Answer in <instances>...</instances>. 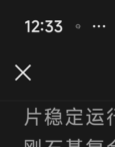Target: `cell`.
<instances>
[{"mask_svg": "<svg viewBox=\"0 0 115 147\" xmlns=\"http://www.w3.org/2000/svg\"><path fill=\"white\" fill-rule=\"evenodd\" d=\"M68 147H80V144H69Z\"/></svg>", "mask_w": 115, "mask_h": 147, "instance_id": "obj_12", "label": "cell"}, {"mask_svg": "<svg viewBox=\"0 0 115 147\" xmlns=\"http://www.w3.org/2000/svg\"><path fill=\"white\" fill-rule=\"evenodd\" d=\"M26 23H27V26H28L27 30H28V32H30V24H29V23H30V20H27V21H26Z\"/></svg>", "mask_w": 115, "mask_h": 147, "instance_id": "obj_11", "label": "cell"}, {"mask_svg": "<svg viewBox=\"0 0 115 147\" xmlns=\"http://www.w3.org/2000/svg\"><path fill=\"white\" fill-rule=\"evenodd\" d=\"M44 22H45V23H47V25H48V24H51V23L53 22V20H45Z\"/></svg>", "mask_w": 115, "mask_h": 147, "instance_id": "obj_15", "label": "cell"}, {"mask_svg": "<svg viewBox=\"0 0 115 147\" xmlns=\"http://www.w3.org/2000/svg\"><path fill=\"white\" fill-rule=\"evenodd\" d=\"M89 142H90V143H101V144H102L103 140H94V139H90V140H89Z\"/></svg>", "mask_w": 115, "mask_h": 147, "instance_id": "obj_7", "label": "cell"}, {"mask_svg": "<svg viewBox=\"0 0 115 147\" xmlns=\"http://www.w3.org/2000/svg\"><path fill=\"white\" fill-rule=\"evenodd\" d=\"M37 147H41V139H38V141H36Z\"/></svg>", "mask_w": 115, "mask_h": 147, "instance_id": "obj_14", "label": "cell"}, {"mask_svg": "<svg viewBox=\"0 0 115 147\" xmlns=\"http://www.w3.org/2000/svg\"><path fill=\"white\" fill-rule=\"evenodd\" d=\"M53 147H60V146H53Z\"/></svg>", "mask_w": 115, "mask_h": 147, "instance_id": "obj_19", "label": "cell"}, {"mask_svg": "<svg viewBox=\"0 0 115 147\" xmlns=\"http://www.w3.org/2000/svg\"><path fill=\"white\" fill-rule=\"evenodd\" d=\"M91 125H104V122H91Z\"/></svg>", "mask_w": 115, "mask_h": 147, "instance_id": "obj_10", "label": "cell"}, {"mask_svg": "<svg viewBox=\"0 0 115 147\" xmlns=\"http://www.w3.org/2000/svg\"><path fill=\"white\" fill-rule=\"evenodd\" d=\"M45 122H46L47 125H50L51 124V119L49 116H46V119H45Z\"/></svg>", "mask_w": 115, "mask_h": 147, "instance_id": "obj_8", "label": "cell"}, {"mask_svg": "<svg viewBox=\"0 0 115 147\" xmlns=\"http://www.w3.org/2000/svg\"><path fill=\"white\" fill-rule=\"evenodd\" d=\"M51 123H52L53 125H59L62 123V121L58 120V119H51Z\"/></svg>", "mask_w": 115, "mask_h": 147, "instance_id": "obj_5", "label": "cell"}, {"mask_svg": "<svg viewBox=\"0 0 115 147\" xmlns=\"http://www.w3.org/2000/svg\"><path fill=\"white\" fill-rule=\"evenodd\" d=\"M107 147H115V140L113 141L112 143H110V144L107 145Z\"/></svg>", "mask_w": 115, "mask_h": 147, "instance_id": "obj_13", "label": "cell"}, {"mask_svg": "<svg viewBox=\"0 0 115 147\" xmlns=\"http://www.w3.org/2000/svg\"><path fill=\"white\" fill-rule=\"evenodd\" d=\"M112 111H113V108H110V110H109V111H108V112H107V113H108V114L110 115V114H111V112H112Z\"/></svg>", "mask_w": 115, "mask_h": 147, "instance_id": "obj_17", "label": "cell"}, {"mask_svg": "<svg viewBox=\"0 0 115 147\" xmlns=\"http://www.w3.org/2000/svg\"><path fill=\"white\" fill-rule=\"evenodd\" d=\"M92 111L93 113H98V112H102L103 113V109H92Z\"/></svg>", "mask_w": 115, "mask_h": 147, "instance_id": "obj_9", "label": "cell"}, {"mask_svg": "<svg viewBox=\"0 0 115 147\" xmlns=\"http://www.w3.org/2000/svg\"><path fill=\"white\" fill-rule=\"evenodd\" d=\"M54 22H55V23H58V24H60V23L62 22V21H61V20H55Z\"/></svg>", "mask_w": 115, "mask_h": 147, "instance_id": "obj_16", "label": "cell"}, {"mask_svg": "<svg viewBox=\"0 0 115 147\" xmlns=\"http://www.w3.org/2000/svg\"><path fill=\"white\" fill-rule=\"evenodd\" d=\"M80 26H81L80 24H76V27H77V28H80Z\"/></svg>", "mask_w": 115, "mask_h": 147, "instance_id": "obj_18", "label": "cell"}, {"mask_svg": "<svg viewBox=\"0 0 115 147\" xmlns=\"http://www.w3.org/2000/svg\"><path fill=\"white\" fill-rule=\"evenodd\" d=\"M66 142L68 144H80L82 142V140L81 139H68Z\"/></svg>", "mask_w": 115, "mask_h": 147, "instance_id": "obj_1", "label": "cell"}, {"mask_svg": "<svg viewBox=\"0 0 115 147\" xmlns=\"http://www.w3.org/2000/svg\"><path fill=\"white\" fill-rule=\"evenodd\" d=\"M60 113V110L59 109H56V108H53L52 111H51V113L49 115H54V114H59ZM46 116H48V115H46Z\"/></svg>", "mask_w": 115, "mask_h": 147, "instance_id": "obj_6", "label": "cell"}, {"mask_svg": "<svg viewBox=\"0 0 115 147\" xmlns=\"http://www.w3.org/2000/svg\"><path fill=\"white\" fill-rule=\"evenodd\" d=\"M114 110H115V109H114Z\"/></svg>", "mask_w": 115, "mask_h": 147, "instance_id": "obj_20", "label": "cell"}, {"mask_svg": "<svg viewBox=\"0 0 115 147\" xmlns=\"http://www.w3.org/2000/svg\"><path fill=\"white\" fill-rule=\"evenodd\" d=\"M53 30H54V27H53L52 24L46 25V28H45V31H46V32H51V31H53Z\"/></svg>", "mask_w": 115, "mask_h": 147, "instance_id": "obj_3", "label": "cell"}, {"mask_svg": "<svg viewBox=\"0 0 115 147\" xmlns=\"http://www.w3.org/2000/svg\"><path fill=\"white\" fill-rule=\"evenodd\" d=\"M87 147H102V144L101 143H87Z\"/></svg>", "mask_w": 115, "mask_h": 147, "instance_id": "obj_2", "label": "cell"}, {"mask_svg": "<svg viewBox=\"0 0 115 147\" xmlns=\"http://www.w3.org/2000/svg\"><path fill=\"white\" fill-rule=\"evenodd\" d=\"M62 29H63L62 25H61V24H56V26H55V28H54V31H55V32H60V31H62Z\"/></svg>", "mask_w": 115, "mask_h": 147, "instance_id": "obj_4", "label": "cell"}]
</instances>
